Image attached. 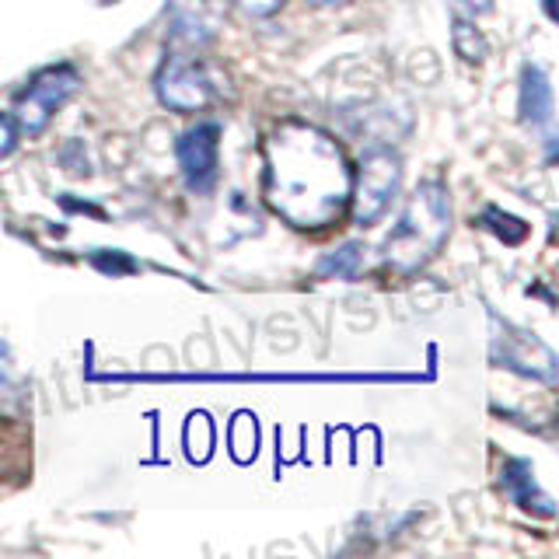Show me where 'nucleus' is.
<instances>
[{
  "label": "nucleus",
  "mask_w": 559,
  "mask_h": 559,
  "mask_svg": "<svg viewBox=\"0 0 559 559\" xmlns=\"http://www.w3.org/2000/svg\"><path fill=\"white\" fill-rule=\"evenodd\" d=\"M266 200L294 227H325L349 203L340 144L308 122H284L266 140Z\"/></svg>",
  "instance_id": "f257e3e1"
},
{
  "label": "nucleus",
  "mask_w": 559,
  "mask_h": 559,
  "mask_svg": "<svg viewBox=\"0 0 559 559\" xmlns=\"http://www.w3.org/2000/svg\"><path fill=\"white\" fill-rule=\"evenodd\" d=\"M451 231V200L441 182L419 186L402 210L392 235L384 238V262L399 273H413L437 255Z\"/></svg>",
  "instance_id": "f03ea898"
},
{
  "label": "nucleus",
  "mask_w": 559,
  "mask_h": 559,
  "mask_svg": "<svg viewBox=\"0 0 559 559\" xmlns=\"http://www.w3.org/2000/svg\"><path fill=\"white\" fill-rule=\"evenodd\" d=\"M402 182V162L392 151H367L360 157L357 179H349V200H354V217L360 227L374 224L384 210H389L392 197Z\"/></svg>",
  "instance_id": "7ed1b4c3"
},
{
  "label": "nucleus",
  "mask_w": 559,
  "mask_h": 559,
  "mask_svg": "<svg viewBox=\"0 0 559 559\" xmlns=\"http://www.w3.org/2000/svg\"><path fill=\"white\" fill-rule=\"evenodd\" d=\"M157 98L175 112H200L217 98V78L197 57H168L154 78Z\"/></svg>",
  "instance_id": "20e7f679"
},
{
  "label": "nucleus",
  "mask_w": 559,
  "mask_h": 559,
  "mask_svg": "<svg viewBox=\"0 0 559 559\" xmlns=\"http://www.w3.org/2000/svg\"><path fill=\"white\" fill-rule=\"evenodd\" d=\"M81 87V74L74 67H46L43 74H35L28 81V87L22 92V98H17L14 105V119L17 127H22L25 133H39L46 130V122L52 119V112L60 109V105L74 95Z\"/></svg>",
  "instance_id": "39448f33"
},
{
  "label": "nucleus",
  "mask_w": 559,
  "mask_h": 559,
  "mask_svg": "<svg viewBox=\"0 0 559 559\" xmlns=\"http://www.w3.org/2000/svg\"><path fill=\"white\" fill-rule=\"evenodd\" d=\"M493 357L518 374L556 381V354L552 349L546 343H538L532 332L514 329L511 322L493 319Z\"/></svg>",
  "instance_id": "423d86ee"
},
{
  "label": "nucleus",
  "mask_w": 559,
  "mask_h": 559,
  "mask_svg": "<svg viewBox=\"0 0 559 559\" xmlns=\"http://www.w3.org/2000/svg\"><path fill=\"white\" fill-rule=\"evenodd\" d=\"M175 154H179L186 186L192 192H210L217 186V168H221V127L210 119L197 122V127L179 136Z\"/></svg>",
  "instance_id": "0eeeda50"
},
{
  "label": "nucleus",
  "mask_w": 559,
  "mask_h": 559,
  "mask_svg": "<svg viewBox=\"0 0 559 559\" xmlns=\"http://www.w3.org/2000/svg\"><path fill=\"white\" fill-rule=\"evenodd\" d=\"M521 119H524V127L542 130L549 157H556V130H552L556 102H552L549 74L542 67H524V74H521Z\"/></svg>",
  "instance_id": "6e6552de"
},
{
  "label": "nucleus",
  "mask_w": 559,
  "mask_h": 559,
  "mask_svg": "<svg viewBox=\"0 0 559 559\" xmlns=\"http://www.w3.org/2000/svg\"><path fill=\"white\" fill-rule=\"evenodd\" d=\"M221 17V0H171V39L182 46H203L214 39Z\"/></svg>",
  "instance_id": "1a4fd4ad"
},
{
  "label": "nucleus",
  "mask_w": 559,
  "mask_h": 559,
  "mask_svg": "<svg viewBox=\"0 0 559 559\" xmlns=\"http://www.w3.org/2000/svg\"><path fill=\"white\" fill-rule=\"evenodd\" d=\"M503 489L511 493V500L518 507H524V511H532V514H542V518H552L556 514V503L552 497L535 483V468L532 462H524V459H511L503 465Z\"/></svg>",
  "instance_id": "9d476101"
},
{
  "label": "nucleus",
  "mask_w": 559,
  "mask_h": 559,
  "mask_svg": "<svg viewBox=\"0 0 559 559\" xmlns=\"http://www.w3.org/2000/svg\"><path fill=\"white\" fill-rule=\"evenodd\" d=\"M364 266V249L357 241L343 245L340 252H332L319 262V276H336V280H354Z\"/></svg>",
  "instance_id": "9b49d317"
},
{
  "label": "nucleus",
  "mask_w": 559,
  "mask_h": 559,
  "mask_svg": "<svg viewBox=\"0 0 559 559\" xmlns=\"http://www.w3.org/2000/svg\"><path fill=\"white\" fill-rule=\"evenodd\" d=\"M483 227L486 231H493L497 238H503L507 245H518V241H524V235H528V224H521L518 217L503 214V210H497V206L483 210Z\"/></svg>",
  "instance_id": "f8f14e48"
},
{
  "label": "nucleus",
  "mask_w": 559,
  "mask_h": 559,
  "mask_svg": "<svg viewBox=\"0 0 559 559\" xmlns=\"http://www.w3.org/2000/svg\"><path fill=\"white\" fill-rule=\"evenodd\" d=\"M454 49H459V57L468 60V63H479L486 60V39L479 35V28H472L465 17L459 25H454Z\"/></svg>",
  "instance_id": "ddd939ff"
},
{
  "label": "nucleus",
  "mask_w": 559,
  "mask_h": 559,
  "mask_svg": "<svg viewBox=\"0 0 559 559\" xmlns=\"http://www.w3.org/2000/svg\"><path fill=\"white\" fill-rule=\"evenodd\" d=\"M14 360H11V349L0 343V395L4 392H11L14 389Z\"/></svg>",
  "instance_id": "4468645a"
},
{
  "label": "nucleus",
  "mask_w": 559,
  "mask_h": 559,
  "mask_svg": "<svg viewBox=\"0 0 559 559\" xmlns=\"http://www.w3.org/2000/svg\"><path fill=\"white\" fill-rule=\"evenodd\" d=\"M11 147H14V122L0 112V157L11 154Z\"/></svg>",
  "instance_id": "2eb2a0df"
},
{
  "label": "nucleus",
  "mask_w": 559,
  "mask_h": 559,
  "mask_svg": "<svg viewBox=\"0 0 559 559\" xmlns=\"http://www.w3.org/2000/svg\"><path fill=\"white\" fill-rule=\"evenodd\" d=\"M238 4L249 11V14H273L284 0H238Z\"/></svg>",
  "instance_id": "dca6fc26"
},
{
  "label": "nucleus",
  "mask_w": 559,
  "mask_h": 559,
  "mask_svg": "<svg viewBox=\"0 0 559 559\" xmlns=\"http://www.w3.org/2000/svg\"><path fill=\"white\" fill-rule=\"evenodd\" d=\"M319 8H332V4H349V0H314Z\"/></svg>",
  "instance_id": "f3484780"
}]
</instances>
